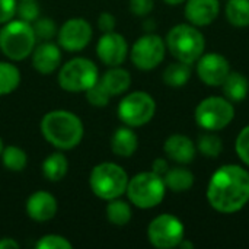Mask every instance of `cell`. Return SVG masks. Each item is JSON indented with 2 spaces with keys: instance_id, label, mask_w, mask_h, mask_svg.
<instances>
[{
  "instance_id": "6da1fadb",
  "label": "cell",
  "mask_w": 249,
  "mask_h": 249,
  "mask_svg": "<svg viewBox=\"0 0 249 249\" xmlns=\"http://www.w3.org/2000/svg\"><path fill=\"white\" fill-rule=\"evenodd\" d=\"M206 197L219 213L232 214L242 210L249 203V172L235 163L220 166L209 181Z\"/></svg>"
},
{
  "instance_id": "7a4b0ae2",
  "label": "cell",
  "mask_w": 249,
  "mask_h": 249,
  "mask_svg": "<svg viewBox=\"0 0 249 249\" xmlns=\"http://www.w3.org/2000/svg\"><path fill=\"white\" fill-rule=\"evenodd\" d=\"M41 133L44 139L58 150H71L80 144L85 128L82 120L64 109L47 112L41 120Z\"/></svg>"
},
{
  "instance_id": "3957f363",
  "label": "cell",
  "mask_w": 249,
  "mask_h": 249,
  "mask_svg": "<svg viewBox=\"0 0 249 249\" xmlns=\"http://www.w3.org/2000/svg\"><path fill=\"white\" fill-rule=\"evenodd\" d=\"M166 50L178 61L194 64L206 50V38L198 26L191 23H178L166 35Z\"/></svg>"
},
{
  "instance_id": "277c9868",
  "label": "cell",
  "mask_w": 249,
  "mask_h": 249,
  "mask_svg": "<svg viewBox=\"0 0 249 249\" xmlns=\"http://www.w3.org/2000/svg\"><path fill=\"white\" fill-rule=\"evenodd\" d=\"M35 41L36 36L32 25L22 19H12L0 29V50L13 61H20L31 55Z\"/></svg>"
},
{
  "instance_id": "5b68a950",
  "label": "cell",
  "mask_w": 249,
  "mask_h": 249,
  "mask_svg": "<svg viewBox=\"0 0 249 249\" xmlns=\"http://www.w3.org/2000/svg\"><path fill=\"white\" fill-rule=\"evenodd\" d=\"M89 185L98 198L109 201L125 194L128 175L120 165L114 162H102L92 169Z\"/></svg>"
},
{
  "instance_id": "8992f818",
  "label": "cell",
  "mask_w": 249,
  "mask_h": 249,
  "mask_svg": "<svg viewBox=\"0 0 249 249\" xmlns=\"http://www.w3.org/2000/svg\"><path fill=\"white\" fill-rule=\"evenodd\" d=\"M125 194L130 203L139 209L149 210L159 206L166 194L163 177L150 172H140L128 179Z\"/></svg>"
},
{
  "instance_id": "52a82bcc",
  "label": "cell",
  "mask_w": 249,
  "mask_h": 249,
  "mask_svg": "<svg viewBox=\"0 0 249 249\" xmlns=\"http://www.w3.org/2000/svg\"><path fill=\"white\" fill-rule=\"evenodd\" d=\"M194 118L204 131H220L235 118V107L225 96H209L203 99L196 111Z\"/></svg>"
},
{
  "instance_id": "ba28073f",
  "label": "cell",
  "mask_w": 249,
  "mask_h": 249,
  "mask_svg": "<svg viewBox=\"0 0 249 249\" xmlns=\"http://www.w3.org/2000/svg\"><path fill=\"white\" fill-rule=\"evenodd\" d=\"M99 80L96 64L85 57H76L64 63L58 71V85L67 92H86Z\"/></svg>"
},
{
  "instance_id": "9c48e42d",
  "label": "cell",
  "mask_w": 249,
  "mask_h": 249,
  "mask_svg": "<svg viewBox=\"0 0 249 249\" xmlns=\"http://www.w3.org/2000/svg\"><path fill=\"white\" fill-rule=\"evenodd\" d=\"M156 112V102L153 96L143 90H136L125 95L118 104L120 120L131 127H143L152 121Z\"/></svg>"
},
{
  "instance_id": "30bf717a",
  "label": "cell",
  "mask_w": 249,
  "mask_h": 249,
  "mask_svg": "<svg viewBox=\"0 0 249 249\" xmlns=\"http://www.w3.org/2000/svg\"><path fill=\"white\" fill-rule=\"evenodd\" d=\"M185 236V228L175 214L163 213L147 226V239L158 249L177 248Z\"/></svg>"
},
{
  "instance_id": "8fae6325",
  "label": "cell",
  "mask_w": 249,
  "mask_h": 249,
  "mask_svg": "<svg viewBox=\"0 0 249 249\" xmlns=\"http://www.w3.org/2000/svg\"><path fill=\"white\" fill-rule=\"evenodd\" d=\"M166 44L162 36L156 34H146L140 36L130 50V58L139 70H153L165 58Z\"/></svg>"
},
{
  "instance_id": "7c38bea8",
  "label": "cell",
  "mask_w": 249,
  "mask_h": 249,
  "mask_svg": "<svg viewBox=\"0 0 249 249\" xmlns=\"http://www.w3.org/2000/svg\"><path fill=\"white\" fill-rule=\"evenodd\" d=\"M92 34V26L86 19L71 18L66 20L57 32L58 45L69 53L82 51L89 45Z\"/></svg>"
},
{
  "instance_id": "4fadbf2b",
  "label": "cell",
  "mask_w": 249,
  "mask_h": 249,
  "mask_svg": "<svg viewBox=\"0 0 249 249\" xmlns=\"http://www.w3.org/2000/svg\"><path fill=\"white\" fill-rule=\"evenodd\" d=\"M197 67V76L198 79L212 88L216 86H222V83L225 82V79L229 76L231 70V64L229 60L219 54V53H204L197 61H196Z\"/></svg>"
},
{
  "instance_id": "5bb4252c",
  "label": "cell",
  "mask_w": 249,
  "mask_h": 249,
  "mask_svg": "<svg viewBox=\"0 0 249 249\" xmlns=\"http://www.w3.org/2000/svg\"><path fill=\"white\" fill-rule=\"evenodd\" d=\"M96 54L105 66H121L128 55V44L125 38L115 31L104 32L98 41Z\"/></svg>"
},
{
  "instance_id": "9a60e30c",
  "label": "cell",
  "mask_w": 249,
  "mask_h": 249,
  "mask_svg": "<svg viewBox=\"0 0 249 249\" xmlns=\"http://www.w3.org/2000/svg\"><path fill=\"white\" fill-rule=\"evenodd\" d=\"M220 12L219 0H185L184 15L188 23L194 26L212 25Z\"/></svg>"
},
{
  "instance_id": "2e32d148",
  "label": "cell",
  "mask_w": 249,
  "mask_h": 249,
  "mask_svg": "<svg viewBox=\"0 0 249 249\" xmlns=\"http://www.w3.org/2000/svg\"><path fill=\"white\" fill-rule=\"evenodd\" d=\"M163 152L168 159L179 165H188L196 159L197 146L188 136L175 133V134H171L165 140Z\"/></svg>"
},
{
  "instance_id": "e0dca14e",
  "label": "cell",
  "mask_w": 249,
  "mask_h": 249,
  "mask_svg": "<svg viewBox=\"0 0 249 249\" xmlns=\"http://www.w3.org/2000/svg\"><path fill=\"white\" fill-rule=\"evenodd\" d=\"M57 200L47 191H35L26 201V213L35 222H48L57 213Z\"/></svg>"
},
{
  "instance_id": "ac0fdd59",
  "label": "cell",
  "mask_w": 249,
  "mask_h": 249,
  "mask_svg": "<svg viewBox=\"0 0 249 249\" xmlns=\"http://www.w3.org/2000/svg\"><path fill=\"white\" fill-rule=\"evenodd\" d=\"M61 64V51L60 47L44 41L32 51V66L41 74L54 73Z\"/></svg>"
},
{
  "instance_id": "d6986e66",
  "label": "cell",
  "mask_w": 249,
  "mask_h": 249,
  "mask_svg": "<svg viewBox=\"0 0 249 249\" xmlns=\"http://www.w3.org/2000/svg\"><path fill=\"white\" fill-rule=\"evenodd\" d=\"M139 147V137L131 127H120L111 137V150L120 158H131Z\"/></svg>"
},
{
  "instance_id": "ffe728a7",
  "label": "cell",
  "mask_w": 249,
  "mask_h": 249,
  "mask_svg": "<svg viewBox=\"0 0 249 249\" xmlns=\"http://www.w3.org/2000/svg\"><path fill=\"white\" fill-rule=\"evenodd\" d=\"M222 90L225 98L229 99L232 104L245 101L249 93V82L247 76L239 71H231L222 83Z\"/></svg>"
},
{
  "instance_id": "44dd1931",
  "label": "cell",
  "mask_w": 249,
  "mask_h": 249,
  "mask_svg": "<svg viewBox=\"0 0 249 249\" xmlns=\"http://www.w3.org/2000/svg\"><path fill=\"white\" fill-rule=\"evenodd\" d=\"M99 80L104 85V88L109 92V95L115 96L128 90L131 85V74L128 70L120 66H115V67H111Z\"/></svg>"
},
{
  "instance_id": "7402d4cb",
  "label": "cell",
  "mask_w": 249,
  "mask_h": 249,
  "mask_svg": "<svg viewBox=\"0 0 249 249\" xmlns=\"http://www.w3.org/2000/svg\"><path fill=\"white\" fill-rule=\"evenodd\" d=\"M163 181H165L166 190H171L172 193L178 194V193H185L191 190V187L194 185L196 177L190 169L175 166L166 171V174L163 175Z\"/></svg>"
},
{
  "instance_id": "603a6c76",
  "label": "cell",
  "mask_w": 249,
  "mask_h": 249,
  "mask_svg": "<svg viewBox=\"0 0 249 249\" xmlns=\"http://www.w3.org/2000/svg\"><path fill=\"white\" fill-rule=\"evenodd\" d=\"M191 74H193V70H191V64H187V63H182V61H175V63H171L165 71H163V83L169 88H174V89H179V88H184L190 79H191Z\"/></svg>"
},
{
  "instance_id": "cb8c5ba5",
  "label": "cell",
  "mask_w": 249,
  "mask_h": 249,
  "mask_svg": "<svg viewBox=\"0 0 249 249\" xmlns=\"http://www.w3.org/2000/svg\"><path fill=\"white\" fill-rule=\"evenodd\" d=\"M67 171H69V160L60 152L51 153L42 162V175L51 182L61 181L67 175Z\"/></svg>"
},
{
  "instance_id": "d4e9b609",
  "label": "cell",
  "mask_w": 249,
  "mask_h": 249,
  "mask_svg": "<svg viewBox=\"0 0 249 249\" xmlns=\"http://www.w3.org/2000/svg\"><path fill=\"white\" fill-rule=\"evenodd\" d=\"M228 22L235 28L249 26V0H229L225 9Z\"/></svg>"
},
{
  "instance_id": "484cf974",
  "label": "cell",
  "mask_w": 249,
  "mask_h": 249,
  "mask_svg": "<svg viewBox=\"0 0 249 249\" xmlns=\"http://www.w3.org/2000/svg\"><path fill=\"white\" fill-rule=\"evenodd\" d=\"M105 212H107L108 220L114 226H125L131 220V216H133L131 206L127 201L120 200V198L109 200Z\"/></svg>"
},
{
  "instance_id": "4316f807",
  "label": "cell",
  "mask_w": 249,
  "mask_h": 249,
  "mask_svg": "<svg viewBox=\"0 0 249 249\" xmlns=\"http://www.w3.org/2000/svg\"><path fill=\"white\" fill-rule=\"evenodd\" d=\"M20 83L19 69L7 61H0V96L9 95L18 89Z\"/></svg>"
},
{
  "instance_id": "83f0119b",
  "label": "cell",
  "mask_w": 249,
  "mask_h": 249,
  "mask_svg": "<svg viewBox=\"0 0 249 249\" xmlns=\"http://www.w3.org/2000/svg\"><path fill=\"white\" fill-rule=\"evenodd\" d=\"M0 158H1V162L4 165V168L12 171V172L23 171L26 168V163H28V156H26L25 150L18 147V146L3 147V152H1Z\"/></svg>"
},
{
  "instance_id": "f1b7e54d",
  "label": "cell",
  "mask_w": 249,
  "mask_h": 249,
  "mask_svg": "<svg viewBox=\"0 0 249 249\" xmlns=\"http://www.w3.org/2000/svg\"><path fill=\"white\" fill-rule=\"evenodd\" d=\"M196 146L201 155H204L206 158H210V159L219 158L223 150V142L217 134H214V131H207V133L201 134L198 137V142Z\"/></svg>"
},
{
  "instance_id": "f546056e",
  "label": "cell",
  "mask_w": 249,
  "mask_h": 249,
  "mask_svg": "<svg viewBox=\"0 0 249 249\" xmlns=\"http://www.w3.org/2000/svg\"><path fill=\"white\" fill-rule=\"evenodd\" d=\"M31 25L34 28L36 39L39 41H50L57 35V26L54 20L50 18H38Z\"/></svg>"
},
{
  "instance_id": "4dcf8cb0",
  "label": "cell",
  "mask_w": 249,
  "mask_h": 249,
  "mask_svg": "<svg viewBox=\"0 0 249 249\" xmlns=\"http://www.w3.org/2000/svg\"><path fill=\"white\" fill-rule=\"evenodd\" d=\"M86 99L90 105L93 107H98V108H102V107H107L109 104V99H111V95L109 92L104 88V85L101 83V80H98L92 88H89L86 92Z\"/></svg>"
},
{
  "instance_id": "1f68e13d",
  "label": "cell",
  "mask_w": 249,
  "mask_h": 249,
  "mask_svg": "<svg viewBox=\"0 0 249 249\" xmlns=\"http://www.w3.org/2000/svg\"><path fill=\"white\" fill-rule=\"evenodd\" d=\"M39 6L35 0H25V1H19L16 6V15L19 16V19L32 23L34 20H36L39 18Z\"/></svg>"
},
{
  "instance_id": "d6a6232c",
  "label": "cell",
  "mask_w": 249,
  "mask_h": 249,
  "mask_svg": "<svg viewBox=\"0 0 249 249\" xmlns=\"http://www.w3.org/2000/svg\"><path fill=\"white\" fill-rule=\"evenodd\" d=\"M36 249H71L73 245L64 236L60 235H45L36 244Z\"/></svg>"
},
{
  "instance_id": "836d02e7",
  "label": "cell",
  "mask_w": 249,
  "mask_h": 249,
  "mask_svg": "<svg viewBox=\"0 0 249 249\" xmlns=\"http://www.w3.org/2000/svg\"><path fill=\"white\" fill-rule=\"evenodd\" d=\"M235 152L244 165L249 166V125L244 127L238 134L235 140Z\"/></svg>"
},
{
  "instance_id": "e575fe53",
  "label": "cell",
  "mask_w": 249,
  "mask_h": 249,
  "mask_svg": "<svg viewBox=\"0 0 249 249\" xmlns=\"http://www.w3.org/2000/svg\"><path fill=\"white\" fill-rule=\"evenodd\" d=\"M18 0H0V25L7 23L16 15Z\"/></svg>"
},
{
  "instance_id": "d590c367",
  "label": "cell",
  "mask_w": 249,
  "mask_h": 249,
  "mask_svg": "<svg viewBox=\"0 0 249 249\" xmlns=\"http://www.w3.org/2000/svg\"><path fill=\"white\" fill-rule=\"evenodd\" d=\"M155 7V0H130V10L136 16H147Z\"/></svg>"
},
{
  "instance_id": "8d00e7d4",
  "label": "cell",
  "mask_w": 249,
  "mask_h": 249,
  "mask_svg": "<svg viewBox=\"0 0 249 249\" xmlns=\"http://www.w3.org/2000/svg\"><path fill=\"white\" fill-rule=\"evenodd\" d=\"M115 25H117V20H115V16L109 12H102L98 18V28L102 31V32H111L115 29Z\"/></svg>"
},
{
  "instance_id": "74e56055",
  "label": "cell",
  "mask_w": 249,
  "mask_h": 249,
  "mask_svg": "<svg viewBox=\"0 0 249 249\" xmlns=\"http://www.w3.org/2000/svg\"><path fill=\"white\" fill-rule=\"evenodd\" d=\"M168 169H169L168 160L163 159V158H158V159H155L153 163H152V171H153L155 174L160 175V177H163V175L166 174Z\"/></svg>"
},
{
  "instance_id": "f35d334b",
  "label": "cell",
  "mask_w": 249,
  "mask_h": 249,
  "mask_svg": "<svg viewBox=\"0 0 249 249\" xmlns=\"http://www.w3.org/2000/svg\"><path fill=\"white\" fill-rule=\"evenodd\" d=\"M0 249H19V244L13 238H1Z\"/></svg>"
},
{
  "instance_id": "ab89813d",
  "label": "cell",
  "mask_w": 249,
  "mask_h": 249,
  "mask_svg": "<svg viewBox=\"0 0 249 249\" xmlns=\"http://www.w3.org/2000/svg\"><path fill=\"white\" fill-rule=\"evenodd\" d=\"M165 3H168L169 6H178V4H181V3H184L185 0H163Z\"/></svg>"
},
{
  "instance_id": "60d3db41",
  "label": "cell",
  "mask_w": 249,
  "mask_h": 249,
  "mask_svg": "<svg viewBox=\"0 0 249 249\" xmlns=\"http://www.w3.org/2000/svg\"><path fill=\"white\" fill-rule=\"evenodd\" d=\"M1 152H3V142H1V139H0V156H1Z\"/></svg>"
},
{
  "instance_id": "b9f144b4",
  "label": "cell",
  "mask_w": 249,
  "mask_h": 249,
  "mask_svg": "<svg viewBox=\"0 0 249 249\" xmlns=\"http://www.w3.org/2000/svg\"><path fill=\"white\" fill-rule=\"evenodd\" d=\"M18 1H25V0H18Z\"/></svg>"
}]
</instances>
